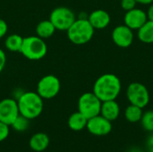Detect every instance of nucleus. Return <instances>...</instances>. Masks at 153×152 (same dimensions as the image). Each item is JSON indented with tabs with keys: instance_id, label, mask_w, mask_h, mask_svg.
<instances>
[{
	"instance_id": "a211bd4d",
	"label": "nucleus",
	"mask_w": 153,
	"mask_h": 152,
	"mask_svg": "<svg viewBox=\"0 0 153 152\" xmlns=\"http://www.w3.org/2000/svg\"><path fill=\"white\" fill-rule=\"evenodd\" d=\"M138 39L146 44L153 43V21L147 20V22L137 30Z\"/></svg>"
},
{
	"instance_id": "393cba45",
	"label": "nucleus",
	"mask_w": 153,
	"mask_h": 152,
	"mask_svg": "<svg viewBox=\"0 0 153 152\" xmlns=\"http://www.w3.org/2000/svg\"><path fill=\"white\" fill-rule=\"evenodd\" d=\"M7 30H8L7 23L3 19H0V39H2L6 35Z\"/></svg>"
},
{
	"instance_id": "f03ea898",
	"label": "nucleus",
	"mask_w": 153,
	"mask_h": 152,
	"mask_svg": "<svg viewBox=\"0 0 153 152\" xmlns=\"http://www.w3.org/2000/svg\"><path fill=\"white\" fill-rule=\"evenodd\" d=\"M20 115L31 120L40 116L43 111V99L34 91L22 92L17 99Z\"/></svg>"
},
{
	"instance_id": "6e6552de",
	"label": "nucleus",
	"mask_w": 153,
	"mask_h": 152,
	"mask_svg": "<svg viewBox=\"0 0 153 152\" xmlns=\"http://www.w3.org/2000/svg\"><path fill=\"white\" fill-rule=\"evenodd\" d=\"M126 97L130 104L141 108H145L150 102V93L145 85L140 82H132L126 90Z\"/></svg>"
},
{
	"instance_id": "412c9836",
	"label": "nucleus",
	"mask_w": 153,
	"mask_h": 152,
	"mask_svg": "<svg viewBox=\"0 0 153 152\" xmlns=\"http://www.w3.org/2000/svg\"><path fill=\"white\" fill-rule=\"evenodd\" d=\"M29 125H30V119L26 118L22 115H19L17 118L14 120V122L11 125L13 129H14L16 132H24L29 128Z\"/></svg>"
},
{
	"instance_id": "7ed1b4c3",
	"label": "nucleus",
	"mask_w": 153,
	"mask_h": 152,
	"mask_svg": "<svg viewBox=\"0 0 153 152\" xmlns=\"http://www.w3.org/2000/svg\"><path fill=\"white\" fill-rule=\"evenodd\" d=\"M95 29L90 23L88 18L76 19L66 30L69 40L75 45H84L93 37Z\"/></svg>"
},
{
	"instance_id": "f8f14e48",
	"label": "nucleus",
	"mask_w": 153,
	"mask_h": 152,
	"mask_svg": "<svg viewBox=\"0 0 153 152\" xmlns=\"http://www.w3.org/2000/svg\"><path fill=\"white\" fill-rule=\"evenodd\" d=\"M147 13L139 8H134L126 13L124 22L125 25L131 30H139L147 22Z\"/></svg>"
},
{
	"instance_id": "4be33fe9",
	"label": "nucleus",
	"mask_w": 153,
	"mask_h": 152,
	"mask_svg": "<svg viewBox=\"0 0 153 152\" xmlns=\"http://www.w3.org/2000/svg\"><path fill=\"white\" fill-rule=\"evenodd\" d=\"M141 123L145 131L153 132V110H149L143 114Z\"/></svg>"
},
{
	"instance_id": "c85d7f7f",
	"label": "nucleus",
	"mask_w": 153,
	"mask_h": 152,
	"mask_svg": "<svg viewBox=\"0 0 153 152\" xmlns=\"http://www.w3.org/2000/svg\"><path fill=\"white\" fill-rule=\"evenodd\" d=\"M136 3L142 4H151L153 3V0H135Z\"/></svg>"
},
{
	"instance_id": "1a4fd4ad",
	"label": "nucleus",
	"mask_w": 153,
	"mask_h": 152,
	"mask_svg": "<svg viewBox=\"0 0 153 152\" xmlns=\"http://www.w3.org/2000/svg\"><path fill=\"white\" fill-rule=\"evenodd\" d=\"M19 115L17 100L7 98L0 101V122L11 126Z\"/></svg>"
},
{
	"instance_id": "423d86ee",
	"label": "nucleus",
	"mask_w": 153,
	"mask_h": 152,
	"mask_svg": "<svg viewBox=\"0 0 153 152\" xmlns=\"http://www.w3.org/2000/svg\"><path fill=\"white\" fill-rule=\"evenodd\" d=\"M75 20L74 13L65 6L55 8L49 15V21L53 23L56 30L61 31H66Z\"/></svg>"
},
{
	"instance_id": "5701e85b",
	"label": "nucleus",
	"mask_w": 153,
	"mask_h": 152,
	"mask_svg": "<svg viewBox=\"0 0 153 152\" xmlns=\"http://www.w3.org/2000/svg\"><path fill=\"white\" fill-rule=\"evenodd\" d=\"M9 125L0 122V142H4L9 135L10 133V129H9Z\"/></svg>"
},
{
	"instance_id": "cd10ccee",
	"label": "nucleus",
	"mask_w": 153,
	"mask_h": 152,
	"mask_svg": "<svg viewBox=\"0 0 153 152\" xmlns=\"http://www.w3.org/2000/svg\"><path fill=\"white\" fill-rule=\"evenodd\" d=\"M147 13V18L148 20L150 21H153V3L151 4L149 9H148V12L146 13Z\"/></svg>"
},
{
	"instance_id": "f257e3e1",
	"label": "nucleus",
	"mask_w": 153,
	"mask_h": 152,
	"mask_svg": "<svg viewBox=\"0 0 153 152\" xmlns=\"http://www.w3.org/2000/svg\"><path fill=\"white\" fill-rule=\"evenodd\" d=\"M121 89V82L117 75L113 73H104L96 80L92 92L103 102L115 100L120 94Z\"/></svg>"
},
{
	"instance_id": "6ab92c4d",
	"label": "nucleus",
	"mask_w": 153,
	"mask_h": 152,
	"mask_svg": "<svg viewBox=\"0 0 153 152\" xmlns=\"http://www.w3.org/2000/svg\"><path fill=\"white\" fill-rule=\"evenodd\" d=\"M23 38L18 34H11L6 37L4 46L11 52H20Z\"/></svg>"
},
{
	"instance_id": "b1692460",
	"label": "nucleus",
	"mask_w": 153,
	"mask_h": 152,
	"mask_svg": "<svg viewBox=\"0 0 153 152\" xmlns=\"http://www.w3.org/2000/svg\"><path fill=\"white\" fill-rule=\"evenodd\" d=\"M136 4L137 3L135 0H121V7L126 12L135 8Z\"/></svg>"
},
{
	"instance_id": "a878e982",
	"label": "nucleus",
	"mask_w": 153,
	"mask_h": 152,
	"mask_svg": "<svg viewBox=\"0 0 153 152\" xmlns=\"http://www.w3.org/2000/svg\"><path fill=\"white\" fill-rule=\"evenodd\" d=\"M6 64V56L5 53L3 49L0 48V73H2V71L4 70V66Z\"/></svg>"
},
{
	"instance_id": "2eb2a0df",
	"label": "nucleus",
	"mask_w": 153,
	"mask_h": 152,
	"mask_svg": "<svg viewBox=\"0 0 153 152\" xmlns=\"http://www.w3.org/2000/svg\"><path fill=\"white\" fill-rule=\"evenodd\" d=\"M49 142L50 140L47 133H37L30 137L29 144L32 151L36 152H41L47 150V148L49 145Z\"/></svg>"
},
{
	"instance_id": "dca6fc26",
	"label": "nucleus",
	"mask_w": 153,
	"mask_h": 152,
	"mask_svg": "<svg viewBox=\"0 0 153 152\" xmlns=\"http://www.w3.org/2000/svg\"><path fill=\"white\" fill-rule=\"evenodd\" d=\"M88 119L79 111L73 113L68 118V127L75 132H79L86 128Z\"/></svg>"
},
{
	"instance_id": "bb28decb",
	"label": "nucleus",
	"mask_w": 153,
	"mask_h": 152,
	"mask_svg": "<svg viewBox=\"0 0 153 152\" xmlns=\"http://www.w3.org/2000/svg\"><path fill=\"white\" fill-rule=\"evenodd\" d=\"M147 148L150 152H153V133H152L147 139Z\"/></svg>"
},
{
	"instance_id": "ddd939ff",
	"label": "nucleus",
	"mask_w": 153,
	"mask_h": 152,
	"mask_svg": "<svg viewBox=\"0 0 153 152\" xmlns=\"http://www.w3.org/2000/svg\"><path fill=\"white\" fill-rule=\"evenodd\" d=\"M88 20L94 29L102 30L108 26L111 21V17L107 11L98 9L91 12L88 15Z\"/></svg>"
},
{
	"instance_id": "20e7f679",
	"label": "nucleus",
	"mask_w": 153,
	"mask_h": 152,
	"mask_svg": "<svg viewBox=\"0 0 153 152\" xmlns=\"http://www.w3.org/2000/svg\"><path fill=\"white\" fill-rule=\"evenodd\" d=\"M20 52L27 59L37 61L46 56L48 47L43 39L38 36H28L23 38Z\"/></svg>"
},
{
	"instance_id": "f3484780",
	"label": "nucleus",
	"mask_w": 153,
	"mask_h": 152,
	"mask_svg": "<svg viewBox=\"0 0 153 152\" xmlns=\"http://www.w3.org/2000/svg\"><path fill=\"white\" fill-rule=\"evenodd\" d=\"M56 30L55 26L49 20H44V21L39 22L36 27L37 36L43 39L52 37Z\"/></svg>"
},
{
	"instance_id": "39448f33",
	"label": "nucleus",
	"mask_w": 153,
	"mask_h": 152,
	"mask_svg": "<svg viewBox=\"0 0 153 152\" xmlns=\"http://www.w3.org/2000/svg\"><path fill=\"white\" fill-rule=\"evenodd\" d=\"M101 103L102 101L93 92H85L79 98L78 111L90 119L100 114Z\"/></svg>"
},
{
	"instance_id": "0eeeda50",
	"label": "nucleus",
	"mask_w": 153,
	"mask_h": 152,
	"mask_svg": "<svg viewBox=\"0 0 153 152\" xmlns=\"http://www.w3.org/2000/svg\"><path fill=\"white\" fill-rule=\"evenodd\" d=\"M60 89L61 83L59 79L53 74H48L39 81L37 85V93L43 99H50L57 96Z\"/></svg>"
},
{
	"instance_id": "9b49d317",
	"label": "nucleus",
	"mask_w": 153,
	"mask_h": 152,
	"mask_svg": "<svg viewBox=\"0 0 153 152\" xmlns=\"http://www.w3.org/2000/svg\"><path fill=\"white\" fill-rule=\"evenodd\" d=\"M112 39L114 43L119 47H128L133 44L134 32L126 25L117 26L112 31Z\"/></svg>"
},
{
	"instance_id": "4468645a",
	"label": "nucleus",
	"mask_w": 153,
	"mask_h": 152,
	"mask_svg": "<svg viewBox=\"0 0 153 152\" xmlns=\"http://www.w3.org/2000/svg\"><path fill=\"white\" fill-rule=\"evenodd\" d=\"M120 114V107L118 103L115 100L103 101L101 103L100 114L103 117L108 119L110 122H113L117 119Z\"/></svg>"
},
{
	"instance_id": "aec40b11",
	"label": "nucleus",
	"mask_w": 153,
	"mask_h": 152,
	"mask_svg": "<svg viewBox=\"0 0 153 152\" xmlns=\"http://www.w3.org/2000/svg\"><path fill=\"white\" fill-rule=\"evenodd\" d=\"M143 108L130 104L125 112V116L126 119L130 122V123H137L141 121L142 116H143Z\"/></svg>"
},
{
	"instance_id": "9d476101",
	"label": "nucleus",
	"mask_w": 153,
	"mask_h": 152,
	"mask_svg": "<svg viewBox=\"0 0 153 152\" xmlns=\"http://www.w3.org/2000/svg\"><path fill=\"white\" fill-rule=\"evenodd\" d=\"M86 128L92 135L105 136L110 133L112 130V124L101 115H98L88 119Z\"/></svg>"
}]
</instances>
